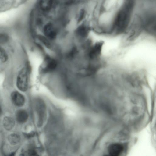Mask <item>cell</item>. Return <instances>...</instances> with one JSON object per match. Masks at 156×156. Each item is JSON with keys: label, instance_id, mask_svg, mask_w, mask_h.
Masks as SVG:
<instances>
[{"label": "cell", "instance_id": "7c38bea8", "mask_svg": "<svg viewBox=\"0 0 156 156\" xmlns=\"http://www.w3.org/2000/svg\"><path fill=\"white\" fill-rule=\"evenodd\" d=\"M9 59V56L6 50L0 45V61L2 63H6Z\"/></svg>", "mask_w": 156, "mask_h": 156}, {"label": "cell", "instance_id": "2e32d148", "mask_svg": "<svg viewBox=\"0 0 156 156\" xmlns=\"http://www.w3.org/2000/svg\"><path fill=\"white\" fill-rule=\"evenodd\" d=\"M84 14V10H81L78 18V20L79 21H80L82 20L83 18Z\"/></svg>", "mask_w": 156, "mask_h": 156}, {"label": "cell", "instance_id": "9c48e42d", "mask_svg": "<svg viewBox=\"0 0 156 156\" xmlns=\"http://www.w3.org/2000/svg\"><path fill=\"white\" fill-rule=\"evenodd\" d=\"M28 115L27 112L23 110H19L16 114V119L17 121L20 123H23L27 120Z\"/></svg>", "mask_w": 156, "mask_h": 156}, {"label": "cell", "instance_id": "30bf717a", "mask_svg": "<svg viewBox=\"0 0 156 156\" xmlns=\"http://www.w3.org/2000/svg\"><path fill=\"white\" fill-rule=\"evenodd\" d=\"M3 126L6 130H11L15 125V121L14 119L9 116L5 117L3 120Z\"/></svg>", "mask_w": 156, "mask_h": 156}, {"label": "cell", "instance_id": "d6986e66", "mask_svg": "<svg viewBox=\"0 0 156 156\" xmlns=\"http://www.w3.org/2000/svg\"><path fill=\"white\" fill-rule=\"evenodd\" d=\"M1 112H2V110H1V108L0 106V114H1Z\"/></svg>", "mask_w": 156, "mask_h": 156}, {"label": "cell", "instance_id": "5b68a950", "mask_svg": "<svg viewBox=\"0 0 156 156\" xmlns=\"http://www.w3.org/2000/svg\"><path fill=\"white\" fill-rule=\"evenodd\" d=\"M44 34L51 39L55 38L56 36V31L52 24L49 23L46 24L44 28Z\"/></svg>", "mask_w": 156, "mask_h": 156}, {"label": "cell", "instance_id": "ba28073f", "mask_svg": "<svg viewBox=\"0 0 156 156\" xmlns=\"http://www.w3.org/2000/svg\"><path fill=\"white\" fill-rule=\"evenodd\" d=\"M53 0H40L39 3L41 9L44 12L50 11L52 6Z\"/></svg>", "mask_w": 156, "mask_h": 156}, {"label": "cell", "instance_id": "6da1fadb", "mask_svg": "<svg viewBox=\"0 0 156 156\" xmlns=\"http://www.w3.org/2000/svg\"><path fill=\"white\" fill-rule=\"evenodd\" d=\"M131 6L126 5L118 13L116 17L115 28L118 32H122L126 28L128 24Z\"/></svg>", "mask_w": 156, "mask_h": 156}, {"label": "cell", "instance_id": "52a82bcc", "mask_svg": "<svg viewBox=\"0 0 156 156\" xmlns=\"http://www.w3.org/2000/svg\"><path fill=\"white\" fill-rule=\"evenodd\" d=\"M46 65L42 71L43 72L47 73L54 70L57 66V63L55 60L48 58L46 60Z\"/></svg>", "mask_w": 156, "mask_h": 156}, {"label": "cell", "instance_id": "ac0fdd59", "mask_svg": "<svg viewBox=\"0 0 156 156\" xmlns=\"http://www.w3.org/2000/svg\"><path fill=\"white\" fill-rule=\"evenodd\" d=\"M34 134V133L31 132L29 133H26L25 134V136H26V137L29 138L33 136Z\"/></svg>", "mask_w": 156, "mask_h": 156}, {"label": "cell", "instance_id": "e0dca14e", "mask_svg": "<svg viewBox=\"0 0 156 156\" xmlns=\"http://www.w3.org/2000/svg\"><path fill=\"white\" fill-rule=\"evenodd\" d=\"M61 2L65 4H69L72 2L74 0H60Z\"/></svg>", "mask_w": 156, "mask_h": 156}, {"label": "cell", "instance_id": "9a60e30c", "mask_svg": "<svg viewBox=\"0 0 156 156\" xmlns=\"http://www.w3.org/2000/svg\"><path fill=\"white\" fill-rule=\"evenodd\" d=\"M40 40L48 47H49L50 44L47 40L43 37H39Z\"/></svg>", "mask_w": 156, "mask_h": 156}, {"label": "cell", "instance_id": "4fadbf2b", "mask_svg": "<svg viewBox=\"0 0 156 156\" xmlns=\"http://www.w3.org/2000/svg\"><path fill=\"white\" fill-rule=\"evenodd\" d=\"M88 29L86 26L82 25L80 26L76 30L77 34L79 35L82 36H85L88 33Z\"/></svg>", "mask_w": 156, "mask_h": 156}, {"label": "cell", "instance_id": "3957f363", "mask_svg": "<svg viewBox=\"0 0 156 156\" xmlns=\"http://www.w3.org/2000/svg\"><path fill=\"white\" fill-rule=\"evenodd\" d=\"M123 149L124 147L122 145L119 143H115L109 146L108 151L110 155L118 156L121 154Z\"/></svg>", "mask_w": 156, "mask_h": 156}, {"label": "cell", "instance_id": "8992f818", "mask_svg": "<svg viewBox=\"0 0 156 156\" xmlns=\"http://www.w3.org/2000/svg\"><path fill=\"white\" fill-rule=\"evenodd\" d=\"M102 43L99 42L96 43L91 49L89 53L90 57L93 59H96L99 57L101 53Z\"/></svg>", "mask_w": 156, "mask_h": 156}, {"label": "cell", "instance_id": "277c9868", "mask_svg": "<svg viewBox=\"0 0 156 156\" xmlns=\"http://www.w3.org/2000/svg\"><path fill=\"white\" fill-rule=\"evenodd\" d=\"M11 98L13 103L18 107L23 105L25 103V98L21 93L17 91L12 92L11 94Z\"/></svg>", "mask_w": 156, "mask_h": 156}, {"label": "cell", "instance_id": "5bb4252c", "mask_svg": "<svg viewBox=\"0 0 156 156\" xmlns=\"http://www.w3.org/2000/svg\"><path fill=\"white\" fill-rule=\"evenodd\" d=\"M9 40V37L6 34L0 33V45L6 44Z\"/></svg>", "mask_w": 156, "mask_h": 156}, {"label": "cell", "instance_id": "ffe728a7", "mask_svg": "<svg viewBox=\"0 0 156 156\" xmlns=\"http://www.w3.org/2000/svg\"></svg>", "mask_w": 156, "mask_h": 156}, {"label": "cell", "instance_id": "8fae6325", "mask_svg": "<svg viewBox=\"0 0 156 156\" xmlns=\"http://www.w3.org/2000/svg\"><path fill=\"white\" fill-rule=\"evenodd\" d=\"M8 140L12 145H16L19 143L20 140V136L16 133H12L8 137Z\"/></svg>", "mask_w": 156, "mask_h": 156}, {"label": "cell", "instance_id": "7a4b0ae2", "mask_svg": "<svg viewBox=\"0 0 156 156\" xmlns=\"http://www.w3.org/2000/svg\"><path fill=\"white\" fill-rule=\"evenodd\" d=\"M30 68L27 64L19 71L16 78V86L22 92L26 91L28 87V74Z\"/></svg>", "mask_w": 156, "mask_h": 156}]
</instances>
